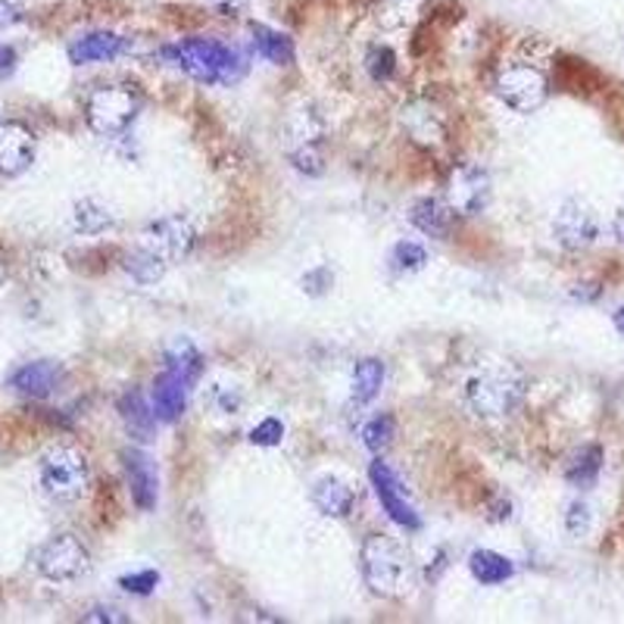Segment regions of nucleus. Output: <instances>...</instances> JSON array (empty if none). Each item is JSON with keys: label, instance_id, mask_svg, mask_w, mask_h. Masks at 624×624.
Wrapping results in <instances>:
<instances>
[{"label": "nucleus", "instance_id": "nucleus-1", "mask_svg": "<svg viewBox=\"0 0 624 624\" xmlns=\"http://www.w3.org/2000/svg\"><path fill=\"white\" fill-rule=\"evenodd\" d=\"M160 54L162 60L179 66L184 76H191L201 84L231 88L247 72V60L241 57V50L216 38H182L175 44H166Z\"/></svg>", "mask_w": 624, "mask_h": 624}, {"label": "nucleus", "instance_id": "nucleus-2", "mask_svg": "<svg viewBox=\"0 0 624 624\" xmlns=\"http://www.w3.org/2000/svg\"><path fill=\"white\" fill-rule=\"evenodd\" d=\"M360 565H363V581L365 587L384 597V600H394V597H404L409 590V559L400 549V544L387 534H368L360 549Z\"/></svg>", "mask_w": 624, "mask_h": 624}, {"label": "nucleus", "instance_id": "nucleus-3", "mask_svg": "<svg viewBox=\"0 0 624 624\" xmlns=\"http://www.w3.org/2000/svg\"><path fill=\"white\" fill-rule=\"evenodd\" d=\"M141 106L144 98L135 84H101L84 101V122L101 138H120L135 125Z\"/></svg>", "mask_w": 624, "mask_h": 624}, {"label": "nucleus", "instance_id": "nucleus-4", "mask_svg": "<svg viewBox=\"0 0 624 624\" xmlns=\"http://www.w3.org/2000/svg\"><path fill=\"white\" fill-rule=\"evenodd\" d=\"M527 384L519 372L493 365L478 372L472 382L465 384V400L472 406V412H478L481 419H506L524 404Z\"/></svg>", "mask_w": 624, "mask_h": 624}, {"label": "nucleus", "instance_id": "nucleus-5", "mask_svg": "<svg viewBox=\"0 0 624 624\" xmlns=\"http://www.w3.org/2000/svg\"><path fill=\"white\" fill-rule=\"evenodd\" d=\"M38 475L44 493L57 503H76L88 493V484H91L88 460L76 446H50L41 456Z\"/></svg>", "mask_w": 624, "mask_h": 624}, {"label": "nucleus", "instance_id": "nucleus-6", "mask_svg": "<svg viewBox=\"0 0 624 624\" xmlns=\"http://www.w3.org/2000/svg\"><path fill=\"white\" fill-rule=\"evenodd\" d=\"M497 98L515 113H537L549 98V79L534 63H512L493 81Z\"/></svg>", "mask_w": 624, "mask_h": 624}, {"label": "nucleus", "instance_id": "nucleus-7", "mask_svg": "<svg viewBox=\"0 0 624 624\" xmlns=\"http://www.w3.org/2000/svg\"><path fill=\"white\" fill-rule=\"evenodd\" d=\"M35 568H38L41 578L66 585V581L81 578L91 568V556H88V546L81 544L76 534H57L47 544L38 546Z\"/></svg>", "mask_w": 624, "mask_h": 624}, {"label": "nucleus", "instance_id": "nucleus-8", "mask_svg": "<svg viewBox=\"0 0 624 624\" xmlns=\"http://www.w3.org/2000/svg\"><path fill=\"white\" fill-rule=\"evenodd\" d=\"M194 243H197V228L191 225L188 216L175 213V216H162V219L150 222L141 231L138 247L150 250L154 257H160L166 265H175V262L191 257Z\"/></svg>", "mask_w": 624, "mask_h": 624}, {"label": "nucleus", "instance_id": "nucleus-9", "mask_svg": "<svg viewBox=\"0 0 624 624\" xmlns=\"http://www.w3.org/2000/svg\"><path fill=\"white\" fill-rule=\"evenodd\" d=\"M368 481L375 487V497H378L384 515L390 522L397 524V527H404V531H422V515L416 512V506L409 503L406 487L400 484L397 472L390 465L375 460V463L368 465Z\"/></svg>", "mask_w": 624, "mask_h": 624}, {"label": "nucleus", "instance_id": "nucleus-10", "mask_svg": "<svg viewBox=\"0 0 624 624\" xmlns=\"http://www.w3.org/2000/svg\"><path fill=\"white\" fill-rule=\"evenodd\" d=\"M553 238L565 250H587L600 238V219L593 206L581 197H568L553 219Z\"/></svg>", "mask_w": 624, "mask_h": 624}, {"label": "nucleus", "instance_id": "nucleus-11", "mask_svg": "<svg viewBox=\"0 0 624 624\" xmlns=\"http://www.w3.org/2000/svg\"><path fill=\"white\" fill-rule=\"evenodd\" d=\"M446 203L456 216H478L490 203V175L481 166H460L446 182Z\"/></svg>", "mask_w": 624, "mask_h": 624}, {"label": "nucleus", "instance_id": "nucleus-12", "mask_svg": "<svg viewBox=\"0 0 624 624\" xmlns=\"http://www.w3.org/2000/svg\"><path fill=\"white\" fill-rule=\"evenodd\" d=\"M38 154L35 132L25 122H0V175H22Z\"/></svg>", "mask_w": 624, "mask_h": 624}, {"label": "nucleus", "instance_id": "nucleus-13", "mask_svg": "<svg viewBox=\"0 0 624 624\" xmlns=\"http://www.w3.org/2000/svg\"><path fill=\"white\" fill-rule=\"evenodd\" d=\"M122 468H125V481H128V490H132V500L141 512H150L157 509V500H160V475H157V465L154 460L144 453V450H125L122 453Z\"/></svg>", "mask_w": 624, "mask_h": 624}, {"label": "nucleus", "instance_id": "nucleus-14", "mask_svg": "<svg viewBox=\"0 0 624 624\" xmlns=\"http://www.w3.org/2000/svg\"><path fill=\"white\" fill-rule=\"evenodd\" d=\"M63 378H66V372H63L60 363L38 360V363L20 365L7 384H10V390H16L25 400H47L50 394L60 390Z\"/></svg>", "mask_w": 624, "mask_h": 624}, {"label": "nucleus", "instance_id": "nucleus-15", "mask_svg": "<svg viewBox=\"0 0 624 624\" xmlns=\"http://www.w3.org/2000/svg\"><path fill=\"white\" fill-rule=\"evenodd\" d=\"M400 122H404L406 135H409L416 144H424V147L441 144L443 135H446V125H443L441 113H438L428 101H422V98L404 103Z\"/></svg>", "mask_w": 624, "mask_h": 624}, {"label": "nucleus", "instance_id": "nucleus-16", "mask_svg": "<svg viewBox=\"0 0 624 624\" xmlns=\"http://www.w3.org/2000/svg\"><path fill=\"white\" fill-rule=\"evenodd\" d=\"M128 50V38L116 32H88L69 44V60L76 66H91V63H110Z\"/></svg>", "mask_w": 624, "mask_h": 624}, {"label": "nucleus", "instance_id": "nucleus-17", "mask_svg": "<svg viewBox=\"0 0 624 624\" xmlns=\"http://www.w3.org/2000/svg\"><path fill=\"white\" fill-rule=\"evenodd\" d=\"M203 365H206V360H203V353L197 350V343L188 341V338L172 341L166 347V353H162V372L182 378L188 387H194V384L201 382Z\"/></svg>", "mask_w": 624, "mask_h": 624}, {"label": "nucleus", "instance_id": "nucleus-18", "mask_svg": "<svg viewBox=\"0 0 624 624\" xmlns=\"http://www.w3.org/2000/svg\"><path fill=\"white\" fill-rule=\"evenodd\" d=\"M313 506L328 519H347L356 509V490L341 478H319L313 487Z\"/></svg>", "mask_w": 624, "mask_h": 624}, {"label": "nucleus", "instance_id": "nucleus-19", "mask_svg": "<svg viewBox=\"0 0 624 624\" xmlns=\"http://www.w3.org/2000/svg\"><path fill=\"white\" fill-rule=\"evenodd\" d=\"M188 384L182 378H175V375H169V372H162L160 378L154 382V412H157V419L166 424L179 422L184 416V409H188Z\"/></svg>", "mask_w": 624, "mask_h": 624}, {"label": "nucleus", "instance_id": "nucleus-20", "mask_svg": "<svg viewBox=\"0 0 624 624\" xmlns=\"http://www.w3.org/2000/svg\"><path fill=\"white\" fill-rule=\"evenodd\" d=\"M453 219H456L453 206L438 201V197H422V201L412 203V209H409V222L428 238H446L450 228H453Z\"/></svg>", "mask_w": 624, "mask_h": 624}, {"label": "nucleus", "instance_id": "nucleus-21", "mask_svg": "<svg viewBox=\"0 0 624 624\" xmlns=\"http://www.w3.org/2000/svg\"><path fill=\"white\" fill-rule=\"evenodd\" d=\"M468 571L481 587H500L515 575V563L506 559L497 549H475L468 556Z\"/></svg>", "mask_w": 624, "mask_h": 624}, {"label": "nucleus", "instance_id": "nucleus-22", "mask_svg": "<svg viewBox=\"0 0 624 624\" xmlns=\"http://www.w3.org/2000/svg\"><path fill=\"white\" fill-rule=\"evenodd\" d=\"M120 416L125 428H128V434L138 438V441H150V438H154V428L160 422L157 412H154V406H147V400H144L141 390H128V394L122 397Z\"/></svg>", "mask_w": 624, "mask_h": 624}, {"label": "nucleus", "instance_id": "nucleus-23", "mask_svg": "<svg viewBox=\"0 0 624 624\" xmlns=\"http://www.w3.org/2000/svg\"><path fill=\"white\" fill-rule=\"evenodd\" d=\"M600 472H603V446L600 443H587L565 465V481L571 484V487H578V490H587V487L597 484Z\"/></svg>", "mask_w": 624, "mask_h": 624}, {"label": "nucleus", "instance_id": "nucleus-24", "mask_svg": "<svg viewBox=\"0 0 624 624\" xmlns=\"http://www.w3.org/2000/svg\"><path fill=\"white\" fill-rule=\"evenodd\" d=\"M250 35H253V50H257V57H262L265 63H272V66H287V63H294V41L287 38L284 32L272 29V25H253Z\"/></svg>", "mask_w": 624, "mask_h": 624}, {"label": "nucleus", "instance_id": "nucleus-25", "mask_svg": "<svg viewBox=\"0 0 624 624\" xmlns=\"http://www.w3.org/2000/svg\"><path fill=\"white\" fill-rule=\"evenodd\" d=\"M384 375H387V368H384L382 360H363V363H356V368H353V390H350L353 404H372V400L382 394Z\"/></svg>", "mask_w": 624, "mask_h": 624}, {"label": "nucleus", "instance_id": "nucleus-26", "mask_svg": "<svg viewBox=\"0 0 624 624\" xmlns=\"http://www.w3.org/2000/svg\"><path fill=\"white\" fill-rule=\"evenodd\" d=\"M428 265V250L419 241H397L387 253V269L394 275H412Z\"/></svg>", "mask_w": 624, "mask_h": 624}, {"label": "nucleus", "instance_id": "nucleus-27", "mask_svg": "<svg viewBox=\"0 0 624 624\" xmlns=\"http://www.w3.org/2000/svg\"><path fill=\"white\" fill-rule=\"evenodd\" d=\"M72 225H76V231H81V235H101L106 228H113V213L98 201L84 197L72 209Z\"/></svg>", "mask_w": 624, "mask_h": 624}, {"label": "nucleus", "instance_id": "nucleus-28", "mask_svg": "<svg viewBox=\"0 0 624 624\" xmlns=\"http://www.w3.org/2000/svg\"><path fill=\"white\" fill-rule=\"evenodd\" d=\"M166 269H169V265H166L160 257H154L150 250H144V247L132 250V253L125 257V272H128L138 284L160 282L162 275H166Z\"/></svg>", "mask_w": 624, "mask_h": 624}, {"label": "nucleus", "instance_id": "nucleus-29", "mask_svg": "<svg viewBox=\"0 0 624 624\" xmlns=\"http://www.w3.org/2000/svg\"><path fill=\"white\" fill-rule=\"evenodd\" d=\"M394 438H397V422H394V416L382 412V416H375V419L365 422L363 443L375 453V456H382L384 450L394 443Z\"/></svg>", "mask_w": 624, "mask_h": 624}, {"label": "nucleus", "instance_id": "nucleus-30", "mask_svg": "<svg viewBox=\"0 0 624 624\" xmlns=\"http://www.w3.org/2000/svg\"><path fill=\"white\" fill-rule=\"evenodd\" d=\"M365 69L375 81H390L394 72H397V54L390 47H384V44H375L365 54Z\"/></svg>", "mask_w": 624, "mask_h": 624}, {"label": "nucleus", "instance_id": "nucleus-31", "mask_svg": "<svg viewBox=\"0 0 624 624\" xmlns=\"http://www.w3.org/2000/svg\"><path fill=\"white\" fill-rule=\"evenodd\" d=\"M424 0H382V20L387 25H406L419 16Z\"/></svg>", "mask_w": 624, "mask_h": 624}, {"label": "nucleus", "instance_id": "nucleus-32", "mask_svg": "<svg viewBox=\"0 0 624 624\" xmlns=\"http://www.w3.org/2000/svg\"><path fill=\"white\" fill-rule=\"evenodd\" d=\"M160 585V571L154 568H141V571H132V575H122L120 587L125 593H135V597H150Z\"/></svg>", "mask_w": 624, "mask_h": 624}, {"label": "nucleus", "instance_id": "nucleus-33", "mask_svg": "<svg viewBox=\"0 0 624 624\" xmlns=\"http://www.w3.org/2000/svg\"><path fill=\"white\" fill-rule=\"evenodd\" d=\"M284 441V422L282 419H262L260 424H253V431H250V443H257V446H279Z\"/></svg>", "mask_w": 624, "mask_h": 624}, {"label": "nucleus", "instance_id": "nucleus-34", "mask_svg": "<svg viewBox=\"0 0 624 624\" xmlns=\"http://www.w3.org/2000/svg\"><path fill=\"white\" fill-rule=\"evenodd\" d=\"M331 284H334V275H331L328 265H316V269H309V272L303 275V291L313 294V297H322Z\"/></svg>", "mask_w": 624, "mask_h": 624}, {"label": "nucleus", "instance_id": "nucleus-35", "mask_svg": "<svg viewBox=\"0 0 624 624\" xmlns=\"http://www.w3.org/2000/svg\"><path fill=\"white\" fill-rule=\"evenodd\" d=\"M565 527H568V534H575V537L587 534V531H590V506L587 503L568 506V512H565Z\"/></svg>", "mask_w": 624, "mask_h": 624}, {"label": "nucleus", "instance_id": "nucleus-36", "mask_svg": "<svg viewBox=\"0 0 624 624\" xmlns=\"http://www.w3.org/2000/svg\"><path fill=\"white\" fill-rule=\"evenodd\" d=\"M81 622H110V624H122L128 622V615H122L116 605H94L91 612L81 615Z\"/></svg>", "mask_w": 624, "mask_h": 624}, {"label": "nucleus", "instance_id": "nucleus-37", "mask_svg": "<svg viewBox=\"0 0 624 624\" xmlns=\"http://www.w3.org/2000/svg\"><path fill=\"white\" fill-rule=\"evenodd\" d=\"M22 20V7L16 0H0V32Z\"/></svg>", "mask_w": 624, "mask_h": 624}, {"label": "nucleus", "instance_id": "nucleus-38", "mask_svg": "<svg viewBox=\"0 0 624 624\" xmlns=\"http://www.w3.org/2000/svg\"><path fill=\"white\" fill-rule=\"evenodd\" d=\"M13 66H16V50L7 47V44H0V76H10Z\"/></svg>", "mask_w": 624, "mask_h": 624}, {"label": "nucleus", "instance_id": "nucleus-39", "mask_svg": "<svg viewBox=\"0 0 624 624\" xmlns=\"http://www.w3.org/2000/svg\"><path fill=\"white\" fill-rule=\"evenodd\" d=\"M247 3H250V0H216V7L222 10V16H235V13H241Z\"/></svg>", "mask_w": 624, "mask_h": 624}, {"label": "nucleus", "instance_id": "nucleus-40", "mask_svg": "<svg viewBox=\"0 0 624 624\" xmlns=\"http://www.w3.org/2000/svg\"><path fill=\"white\" fill-rule=\"evenodd\" d=\"M612 231H615L619 243H624V203L615 209V216H612Z\"/></svg>", "mask_w": 624, "mask_h": 624}, {"label": "nucleus", "instance_id": "nucleus-41", "mask_svg": "<svg viewBox=\"0 0 624 624\" xmlns=\"http://www.w3.org/2000/svg\"><path fill=\"white\" fill-rule=\"evenodd\" d=\"M612 325H615V331L624 338V306L622 309H615V316H612Z\"/></svg>", "mask_w": 624, "mask_h": 624}, {"label": "nucleus", "instance_id": "nucleus-42", "mask_svg": "<svg viewBox=\"0 0 624 624\" xmlns=\"http://www.w3.org/2000/svg\"><path fill=\"white\" fill-rule=\"evenodd\" d=\"M3 287H7V265L0 260V294H3Z\"/></svg>", "mask_w": 624, "mask_h": 624}]
</instances>
